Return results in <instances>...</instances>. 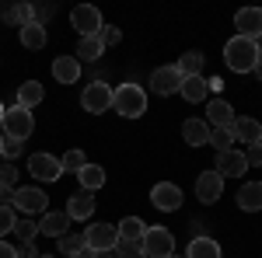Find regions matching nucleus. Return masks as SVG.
Returning a JSON list of instances; mask_svg holds the SVG:
<instances>
[{
  "label": "nucleus",
  "instance_id": "39448f33",
  "mask_svg": "<svg viewBox=\"0 0 262 258\" xmlns=\"http://www.w3.org/2000/svg\"><path fill=\"white\" fill-rule=\"evenodd\" d=\"M18 213L25 217H35V213H46V206H49V196L42 192L39 185H21L14 189V202H11Z\"/></svg>",
  "mask_w": 262,
  "mask_h": 258
},
{
  "label": "nucleus",
  "instance_id": "b1692460",
  "mask_svg": "<svg viewBox=\"0 0 262 258\" xmlns=\"http://www.w3.org/2000/svg\"><path fill=\"white\" fill-rule=\"evenodd\" d=\"M18 39H21V45H25V49H46V39H49V35H46V25H39V21H35V25L18 28Z\"/></svg>",
  "mask_w": 262,
  "mask_h": 258
},
{
  "label": "nucleus",
  "instance_id": "6e6552de",
  "mask_svg": "<svg viewBox=\"0 0 262 258\" xmlns=\"http://www.w3.org/2000/svg\"><path fill=\"white\" fill-rule=\"evenodd\" d=\"M70 25L81 32V39H91V35H98V32H101V14H98V7H91V4H81V7H74V11H70Z\"/></svg>",
  "mask_w": 262,
  "mask_h": 258
},
{
  "label": "nucleus",
  "instance_id": "423d86ee",
  "mask_svg": "<svg viewBox=\"0 0 262 258\" xmlns=\"http://www.w3.org/2000/svg\"><path fill=\"white\" fill-rule=\"evenodd\" d=\"M119 244V230L116 223H91L84 230V248L88 251H112Z\"/></svg>",
  "mask_w": 262,
  "mask_h": 258
},
{
  "label": "nucleus",
  "instance_id": "e433bc0d",
  "mask_svg": "<svg viewBox=\"0 0 262 258\" xmlns=\"http://www.w3.org/2000/svg\"><path fill=\"white\" fill-rule=\"evenodd\" d=\"M0 154L7 160H18L21 154H25V143H21V139H4V150H0Z\"/></svg>",
  "mask_w": 262,
  "mask_h": 258
},
{
  "label": "nucleus",
  "instance_id": "ea45409f",
  "mask_svg": "<svg viewBox=\"0 0 262 258\" xmlns=\"http://www.w3.org/2000/svg\"><path fill=\"white\" fill-rule=\"evenodd\" d=\"M0 258H18V248L7 244V241H0Z\"/></svg>",
  "mask_w": 262,
  "mask_h": 258
},
{
  "label": "nucleus",
  "instance_id": "412c9836",
  "mask_svg": "<svg viewBox=\"0 0 262 258\" xmlns=\"http://www.w3.org/2000/svg\"><path fill=\"white\" fill-rule=\"evenodd\" d=\"M238 209H245V213H259L262 209V181L242 185V192H238Z\"/></svg>",
  "mask_w": 262,
  "mask_h": 258
},
{
  "label": "nucleus",
  "instance_id": "8fccbe9b",
  "mask_svg": "<svg viewBox=\"0 0 262 258\" xmlns=\"http://www.w3.org/2000/svg\"><path fill=\"white\" fill-rule=\"evenodd\" d=\"M171 258H179V255H171Z\"/></svg>",
  "mask_w": 262,
  "mask_h": 258
},
{
  "label": "nucleus",
  "instance_id": "37998d69",
  "mask_svg": "<svg viewBox=\"0 0 262 258\" xmlns=\"http://www.w3.org/2000/svg\"><path fill=\"white\" fill-rule=\"evenodd\" d=\"M91 258H116V251H91Z\"/></svg>",
  "mask_w": 262,
  "mask_h": 258
},
{
  "label": "nucleus",
  "instance_id": "aec40b11",
  "mask_svg": "<svg viewBox=\"0 0 262 258\" xmlns=\"http://www.w3.org/2000/svg\"><path fill=\"white\" fill-rule=\"evenodd\" d=\"M182 139H185L189 147L210 143V126H206V119H185L182 122Z\"/></svg>",
  "mask_w": 262,
  "mask_h": 258
},
{
  "label": "nucleus",
  "instance_id": "c9c22d12",
  "mask_svg": "<svg viewBox=\"0 0 262 258\" xmlns=\"http://www.w3.org/2000/svg\"><path fill=\"white\" fill-rule=\"evenodd\" d=\"M98 39H101V45L108 49V45H119V42H122V32H119V28H116V25H101Z\"/></svg>",
  "mask_w": 262,
  "mask_h": 258
},
{
  "label": "nucleus",
  "instance_id": "5701e85b",
  "mask_svg": "<svg viewBox=\"0 0 262 258\" xmlns=\"http://www.w3.org/2000/svg\"><path fill=\"white\" fill-rule=\"evenodd\" d=\"M179 95L185 101H192V105H196V101H203L206 98V95H210V87H206V77H182V87H179Z\"/></svg>",
  "mask_w": 262,
  "mask_h": 258
},
{
  "label": "nucleus",
  "instance_id": "c03bdc74",
  "mask_svg": "<svg viewBox=\"0 0 262 258\" xmlns=\"http://www.w3.org/2000/svg\"><path fill=\"white\" fill-rule=\"evenodd\" d=\"M252 74H255V77L262 80V53H259V60H255V70H252Z\"/></svg>",
  "mask_w": 262,
  "mask_h": 258
},
{
  "label": "nucleus",
  "instance_id": "4468645a",
  "mask_svg": "<svg viewBox=\"0 0 262 258\" xmlns=\"http://www.w3.org/2000/svg\"><path fill=\"white\" fill-rule=\"evenodd\" d=\"M234 119H238L234 108L224 98H210V105H206V126H210V129H231Z\"/></svg>",
  "mask_w": 262,
  "mask_h": 258
},
{
  "label": "nucleus",
  "instance_id": "4c0bfd02",
  "mask_svg": "<svg viewBox=\"0 0 262 258\" xmlns=\"http://www.w3.org/2000/svg\"><path fill=\"white\" fill-rule=\"evenodd\" d=\"M0 185H7V189L18 185V168H14V164H4V168H0Z\"/></svg>",
  "mask_w": 262,
  "mask_h": 258
},
{
  "label": "nucleus",
  "instance_id": "2eb2a0df",
  "mask_svg": "<svg viewBox=\"0 0 262 258\" xmlns=\"http://www.w3.org/2000/svg\"><path fill=\"white\" fill-rule=\"evenodd\" d=\"M221 196H224V178L217 171H203L200 178H196V199L210 206V202H217Z\"/></svg>",
  "mask_w": 262,
  "mask_h": 258
},
{
  "label": "nucleus",
  "instance_id": "f3484780",
  "mask_svg": "<svg viewBox=\"0 0 262 258\" xmlns=\"http://www.w3.org/2000/svg\"><path fill=\"white\" fill-rule=\"evenodd\" d=\"M231 133H234V139H242V143H262V122L252 119V115H238L234 119V126H231Z\"/></svg>",
  "mask_w": 262,
  "mask_h": 258
},
{
  "label": "nucleus",
  "instance_id": "79ce46f5",
  "mask_svg": "<svg viewBox=\"0 0 262 258\" xmlns=\"http://www.w3.org/2000/svg\"><path fill=\"white\" fill-rule=\"evenodd\" d=\"M206 87H210L213 95H221V91H224V80L221 77H210V80H206Z\"/></svg>",
  "mask_w": 262,
  "mask_h": 258
},
{
  "label": "nucleus",
  "instance_id": "c85d7f7f",
  "mask_svg": "<svg viewBox=\"0 0 262 258\" xmlns=\"http://www.w3.org/2000/svg\"><path fill=\"white\" fill-rule=\"evenodd\" d=\"M175 70H179L182 77H200V74H203V53H196V49L185 53V56L175 63Z\"/></svg>",
  "mask_w": 262,
  "mask_h": 258
},
{
  "label": "nucleus",
  "instance_id": "f257e3e1",
  "mask_svg": "<svg viewBox=\"0 0 262 258\" xmlns=\"http://www.w3.org/2000/svg\"><path fill=\"white\" fill-rule=\"evenodd\" d=\"M259 42L252 39H242V35H234V39L224 42V63L234 70V74H248V70H255V60H259Z\"/></svg>",
  "mask_w": 262,
  "mask_h": 258
},
{
  "label": "nucleus",
  "instance_id": "4be33fe9",
  "mask_svg": "<svg viewBox=\"0 0 262 258\" xmlns=\"http://www.w3.org/2000/svg\"><path fill=\"white\" fill-rule=\"evenodd\" d=\"M77 181H81L84 192H98L101 185H105V168L101 164H84L81 171H77Z\"/></svg>",
  "mask_w": 262,
  "mask_h": 258
},
{
  "label": "nucleus",
  "instance_id": "6ab92c4d",
  "mask_svg": "<svg viewBox=\"0 0 262 258\" xmlns=\"http://www.w3.org/2000/svg\"><path fill=\"white\" fill-rule=\"evenodd\" d=\"M91 213H95V196L84 192V189H81V192H74L70 202H67V217H70V220H88Z\"/></svg>",
  "mask_w": 262,
  "mask_h": 258
},
{
  "label": "nucleus",
  "instance_id": "f8f14e48",
  "mask_svg": "<svg viewBox=\"0 0 262 258\" xmlns=\"http://www.w3.org/2000/svg\"><path fill=\"white\" fill-rule=\"evenodd\" d=\"M28 175L39 181H56L63 175V164L53 154H32L28 157Z\"/></svg>",
  "mask_w": 262,
  "mask_h": 258
},
{
  "label": "nucleus",
  "instance_id": "f03ea898",
  "mask_svg": "<svg viewBox=\"0 0 262 258\" xmlns=\"http://www.w3.org/2000/svg\"><path fill=\"white\" fill-rule=\"evenodd\" d=\"M112 112H119L122 119H140L147 112V91L140 84H119L112 91Z\"/></svg>",
  "mask_w": 262,
  "mask_h": 258
},
{
  "label": "nucleus",
  "instance_id": "a211bd4d",
  "mask_svg": "<svg viewBox=\"0 0 262 258\" xmlns=\"http://www.w3.org/2000/svg\"><path fill=\"white\" fill-rule=\"evenodd\" d=\"M53 77H56V84H77L81 80V60L77 56H56L53 60Z\"/></svg>",
  "mask_w": 262,
  "mask_h": 258
},
{
  "label": "nucleus",
  "instance_id": "2f4dec72",
  "mask_svg": "<svg viewBox=\"0 0 262 258\" xmlns=\"http://www.w3.org/2000/svg\"><path fill=\"white\" fill-rule=\"evenodd\" d=\"M112 251H116V258H147V255H143V244H140V241H119Z\"/></svg>",
  "mask_w": 262,
  "mask_h": 258
},
{
  "label": "nucleus",
  "instance_id": "dca6fc26",
  "mask_svg": "<svg viewBox=\"0 0 262 258\" xmlns=\"http://www.w3.org/2000/svg\"><path fill=\"white\" fill-rule=\"evenodd\" d=\"M70 223L74 220L67 217V209H56V213H42V220H39V234L42 238H63L67 230H70Z\"/></svg>",
  "mask_w": 262,
  "mask_h": 258
},
{
  "label": "nucleus",
  "instance_id": "bb28decb",
  "mask_svg": "<svg viewBox=\"0 0 262 258\" xmlns=\"http://www.w3.org/2000/svg\"><path fill=\"white\" fill-rule=\"evenodd\" d=\"M116 230H119V241H143L147 223H143L140 217H122L119 223H116Z\"/></svg>",
  "mask_w": 262,
  "mask_h": 258
},
{
  "label": "nucleus",
  "instance_id": "9d476101",
  "mask_svg": "<svg viewBox=\"0 0 262 258\" xmlns=\"http://www.w3.org/2000/svg\"><path fill=\"white\" fill-rule=\"evenodd\" d=\"M234 28H238L242 39L259 42L262 39V7H242V11L234 14Z\"/></svg>",
  "mask_w": 262,
  "mask_h": 258
},
{
  "label": "nucleus",
  "instance_id": "09e8293b",
  "mask_svg": "<svg viewBox=\"0 0 262 258\" xmlns=\"http://www.w3.org/2000/svg\"><path fill=\"white\" fill-rule=\"evenodd\" d=\"M39 258H56V255H39Z\"/></svg>",
  "mask_w": 262,
  "mask_h": 258
},
{
  "label": "nucleus",
  "instance_id": "9b49d317",
  "mask_svg": "<svg viewBox=\"0 0 262 258\" xmlns=\"http://www.w3.org/2000/svg\"><path fill=\"white\" fill-rule=\"evenodd\" d=\"M213 171H217L221 178H242L245 171H248L245 150H224V154H217V160H213Z\"/></svg>",
  "mask_w": 262,
  "mask_h": 258
},
{
  "label": "nucleus",
  "instance_id": "20e7f679",
  "mask_svg": "<svg viewBox=\"0 0 262 258\" xmlns=\"http://www.w3.org/2000/svg\"><path fill=\"white\" fill-rule=\"evenodd\" d=\"M140 244H143V255L147 258H171L175 255V234L168 227H147Z\"/></svg>",
  "mask_w": 262,
  "mask_h": 258
},
{
  "label": "nucleus",
  "instance_id": "49530a36",
  "mask_svg": "<svg viewBox=\"0 0 262 258\" xmlns=\"http://www.w3.org/2000/svg\"><path fill=\"white\" fill-rule=\"evenodd\" d=\"M4 112H7V108H4V101H0V122H4Z\"/></svg>",
  "mask_w": 262,
  "mask_h": 258
},
{
  "label": "nucleus",
  "instance_id": "473e14b6",
  "mask_svg": "<svg viewBox=\"0 0 262 258\" xmlns=\"http://www.w3.org/2000/svg\"><path fill=\"white\" fill-rule=\"evenodd\" d=\"M231 143H234V133L231 129H210V147H217V154L231 150Z\"/></svg>",
  "mask_w": 262,
  "mask_h": 258
},
{
  "label": "nucleus",
  "instance_id": "72a5a7b5",
  "mask_svg": "<svg viewBox=\"0 0 262 258\" xmlns=\"http://www.w3.org/2000/svg\"><path fill=\"white\" fill-rule=\"evenodd\" d=\"M60 164H63V171H81L88 160H84V150H67L60 157Z\"/></svg>",
  "mask_w": 262,
  "mask_h": 258
},
{
  "label": "nucleus",
  "instance_id": "a19ab883",
  "mask_svg": "<svg viewBox=\"0 0 262 258\" xmlns=\"http://www.w3.org/2000/svg\"><path fill=\"white\" fill-rule=\"evenodd\" d=\"M18 258H39L35 244H21V248H18Z\"/></svg>",
  "mask_w": 262,
  "mask_h": 258
},
{
  "label": "nucleus",
  "instance_id": "cd10ccee",
  "mask_svg": "<svg viewBox=\"0 0 262 258\" xmlns=\"http://www.w3.org/2000/svg\"><path fill=\"white\" fill-rule=\"evenodd\" d=\"M101 53H105V45H101L98 35H91V39H81V42H77V60H84V63L101 60Z\"/></svg>",
  "mask_w": 262,
  "mask_h": 258
},
{
  "label": "nucleus",
  "instance_id": "c756f323",
  "mask_svg": "<svg viewBox=\"0 0 262 258\" xmlns=\"http://www.w3.org/2000/svg\"><path fill=\"white\" fill-rule=\"evenodd\" d=\"M14 234H18L25 244H32V241L39 238V223H35L32 217H25V220H18V223H14Z\"/></svg>",
  "mask_w": 262,
  "mask_h": 258
},
{
  "label": "nucleus",
  "instance_id": "393cba45",
  "mask_svg": "<svg viewBox=\"0 0 262 258\" xmlns=\"http://www.w3.org/2000/svg\"><path fill=\"white\" fill-rule=\"evenodd\" d=\"M42 98H46V91H42L39 80H25V84L18 87V105L28 108V112H32L35 105H42Z\"/></svg>",
  "mask_w": 262,
  "mask_h": 258
},
{
  "label": "nucleus",
  "instance_id": "de8ad7c7",
  "mask_svg": "<svg viewBox=\"0 0 262 258\" xmlns=\"http://www.w3.org/2000/svg\"><path fill=\"white\" fill-rule=\"evenodd\" d=\"M4 139H7V136H4V133H0V150H4Z\"/></svg>",
  "mask_w": 262,
  "mask_h": 258
},
{
  "label": "nucleus",
  "instance_id": "7ed1b4c3",
  "mask_svg": "<svg viewBox=\"0 0 262 258\" xmlns=\"http://www.w3.org/2000/svg\"><path fill=\"white\" fill-rule=\"evenodd\" d=\"M0 133L7 139H25L35 133V119H32V112L28 108H21V105H11L7 112H4V122H0Z\"/></svg>",
  "mask_w": 262,
  "mask_h": 258
},
{
  "label": "nucleus",
  "instance_id": "1a4fd4ad",
  "mask_svg": "<svg viewBox=\"0 0 262 258\" xmlns=\"http://www.w3.org/2000/svg\"><path fill=\"white\" fill-rule=\"evenodd\" d=\"M182 189L175 181H158L154 189H150V202H154V209H161V213H175L182 206Z\"/></svg>",
  "mask_w": 262,
  "mask_h": 258
},
{
  "label": "nucleus",
  "instance_id": "a18cd8bd",
  "mask_svg": "<svg viewBox=\"0 0 262 258\" xmlns=\"http://www.w3.org/2000/svg\"><path fill=\"white\" fill-rule=\"evenodd\" d=\"M70 258H91V251H77V255H70Z\"/></svg>",
  "mask_w": 262,
  "mask_h": 258
},
{
  "label": "nucleus",
  "instance_id": "a878e982",
  "mask_svg": "<svg viewBox=\"0 0 262 258\" xmlns=\"http://www.w3.org/2000/svg\"><path fill=\"white\" fill-rule=\"evenodd\" d=\"M185 258H221V244H217L213 238H206V234H203V238H192Z\"/></svg>",
  "mask_w": 262,
  "mask_h": 258
},
{
  "label": "nucleus",
  "instance_id": "f704fd0d",
  "mask_svg": "<svg viewBox=\"0 0 262 258\" xmlns=\"http://www.w3.org/2000/svg\"><path fill=\"white\" fill-rule=\"evenodd\" d=\"M14 223H18L14 206H0V241H4V234H11V230H14Z\"/></svg>",
  "mask_w": 262,
  "mask_h": 258
},
{
  "label": "nucleus",
  "instance_id": "0eeeda50",
  "mask_svg": "<svg viewBox=\"0 0 262 258\" xmlns=\"http://www.w3.org/2000/svg\"><path fill=\"white\" fill-rule=\"evenodd\" d=\"M81 105H84V112H91V115L108 112V108H112V87H108L105 80L88 84V87H84V95H81Z\"/></svg>",
  "mask_w": 262,
  "mask_h": 258
},
{
  "label": "nucleus",
  "instance_id": "7c9ffc66",
  "mask_svg": "<svg viewBox=\"0 0 262 258\" xmlns=\"http://www.w3.org/2000/svg\"><path fill=\"white\" fill-rule=\"evenodd\" d=\"M60 251L67 258L77 255V251H88V248H84V234H63V238H60Z\"/></svg>",
  "mask_w": 262,
  "mask_h": 258
},
{
  "label": "nucleus",
  "instance_id": "58836bf2",
  "mask_svg": "<svg viewBox=\"0 0 262 258\" xmlns=\"http://www.w3.org/2000/svg\"><path fill=\"white\" fill-rule=\"evenodd\" d=\"M245 160H248V168H262V143H252L245 150Z\"/></svg>",
  "mask_w": 262,
  "mask_h": 258
},
{
  "label": "nucleus",
  "instance_id": "ddd939ff",
  "mask_svg": "<svg viewBox=\"0 0 262 258\" xmlns=\"http://www.w3.org/2000/svg\"><path fill=\"white\" fill-rule=\"evenodd\" d=\"M179 87H182V74L175 70V66H158V70L150 74V91L161 95V98L179 95Z\"/></svg>",
  "mask_w": 262,
  "mask_h": 258
}]
</instances>
